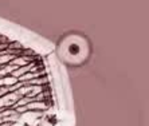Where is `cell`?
<instances>
[{
  "instance_id": "obj_1",
  "label": "cell",
  "mask_w": 149,
  "mask_h": 126,
  "mask_svg": "<svg viewBox=\"0 0 149 126\" xmlns=\"http://www.w3.org/2000/svg\"><path fill=\"white\" fill-rule=\"evenodd\" d=\"M0 36H1V35H0Z\"/></svg>"
}]
</instances>
